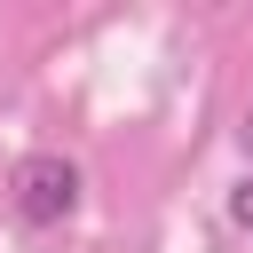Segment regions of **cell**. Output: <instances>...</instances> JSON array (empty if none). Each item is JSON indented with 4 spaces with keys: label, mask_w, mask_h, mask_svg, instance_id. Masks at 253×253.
Here are the masks:
<instances>
[{
    "label": "cell",
    "mask_w": 253,
    "mask_h": 253,
    "mask_svg": "<svg viewBox=\"0 0 253 253\" xmlns=\"http://www.w3.org/2000/svg\"><path fill=\"white\" fill-rule=\"evenodd\" d=\"M237 142H245V158H253V111H245V126H237Z\"/></svg>",
    "instance_id": "cell-3"
},
{
    "label": "cell",
    "mask_w": 253,
    "mask_h": 253,
    "mask_svg": "<svg viewBox=\"0 0 253 253\" xmlns=\"http://www.w3.org/2000/svg\"><path fill=\"white\" fill-rule=\"evenodd\" d=\"M229 221H237V229H253V182H237V190H229Z\"/></svg>",
    "instance_id": "cell-2"
},
{
    "label": "cell",
    "mask_w": 253,
    "mask_h": 253,
    "mask_svg": "<svg viewBox=\"0 0 253 253\" xmlns=\"http://www.w3.org/2000/svg\"><path fill=\"white\" fill-rule=\"evenodd\" d=\"M8 198H16V213H24L32 229H55V221L79 213V166H71L63 150H32V158H16Z\"/></svg>",
    "instance_id": "cell-1"
}]
</instances>
